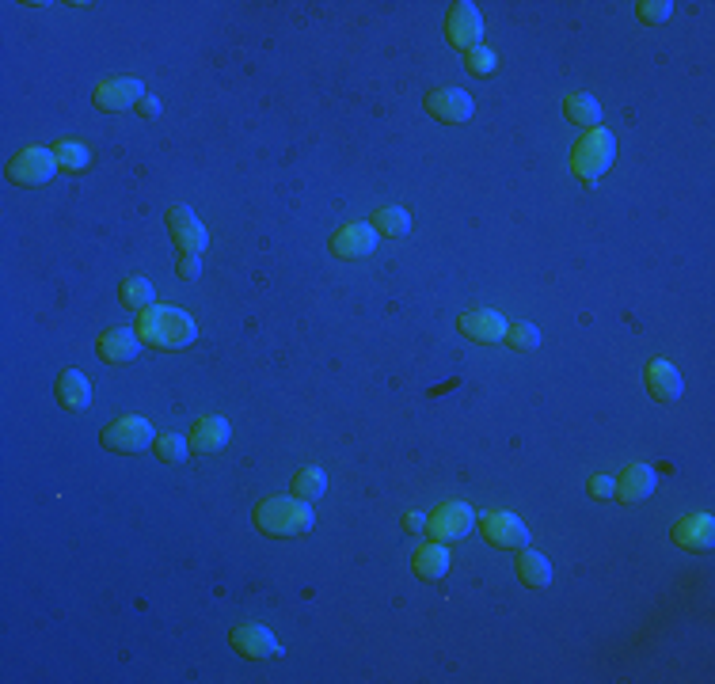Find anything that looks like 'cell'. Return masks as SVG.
Masks as SVG:
<instances>
[{
    "instance_id": "obj_1",
    "label": "cell",
    "mask_w": 715,
    "mask_h": 684,
    "mask_svg": "<svg viewBox=\"0 0 715 684\" xmlns=\"http://www.w3.org/2000/svg\"><path fill=\"white\" fill-rule=\"evenodd\" d=\"M137 335H141L145 346H153V350H187V346L198 339V327H194V320L183 308L153 304V308L141 312Z\"/></svg>"
},
{
    "instance_id": "obj_2",
    "label": "cell",
    "mask_w": 715,
    "mask_h": 684,
    "mask_svg": "<svg viewBox=\"0 0 715 684\" xmlns=\"http://www.w3.org/2000/svg\"><path fill=\"white\" fill-rule=\"evenodd\" d=\"M316 525V513L305 498H267L255 506V529L263 536H305Z\"/></svg>"
},
{
    "instance_id": "obj_3",
    "label": "cell",
    "mask_w": 715,
    "mask_h": 684,
    "mask_svg": "<svg viewBox=\"0 0 715 684\" xmlns=\"http://www.w3.org/2000/svg\"><path fill=\"white\" fill-rule=\"evenodd\" d=\"M613 156H617L613 133L605 130V126H594V130H586V137L571 152V171L579 175L586 187H594V183H601V175L613 168Z\"/></svg>"
},
{
    "instance_id": "obj_4",
    "label": "cell",
    "mask_w": 715,
    "mask_h": 684,
    "mask_svg": "<svg viewBox=\"0 0 715 684\" xmlns=\"http://www.w3.org/2000/svg\"><path fill=\"white\" fill-rule=\"evenodd\" d=\"M58 168L61 164L54 152L31 145V149H20L12 160H8V179H12L16 187H42V183L54 179V171Z\"/></svg>"
},
{
    "instance_id": "obj_5",
    "label": "cell",
    "mask_w": 715,
    "mask_h": 684,
    "mask_svg": "<svg viewBox=\"0 0 715 684\" xmlns=\"http://www.w3.org/2000/svg\"><path fill=\"white\" fill-rule=\"evenodd\" d=\"M445 38H449V46H457V50H476V46H484V16H480V8L476 4H453L449 8V16H445Z\"/></svg>"
},
{
    "instance_id": "obj_6",
    "label": "cell",
    "mask_w": 715,
    "mask_h": 684,
    "mask_svg": "<svg viewBox=\"0 0 715 684\" xmlns=\"http://www.w3.org/2000/svg\"><path fill=\"white\" fill-rule=\"evenodd\" d=\"M153 441H156L153 426H149V418H141V415L118 418V422H111V426L103 430V445H107L111 453H145Z\"/></svg>"
},
{
    "instance_id": "obj_7",
    "label": "cell",
    "mask_w": 715,
    "mask_h": 684,
    "mask_svg": "<svg viewBox=\"0 0 715 684\" xmlns=\"http://www.w3.org/2000/svg\"><path fill=\"white\" fill-rule=\"evenodd\" d=\"M426 529L438 544H453V540H464L468 532L476 529V513L464 502H445L426 517Z\"/></svg>"
},
{
    "instance_id": "obj_8",
    "label": "cell",
    "mask_w": 715,
    "mask_h": 684,
    "mask_svg": "<svg viewBox=\"0 0 715 684\" xmlns=\"http://www.w3.org/2000/svg\"><path fill=\"white\" fill-rule=\"evenodd\" d=\"M229 643L232 650H236L240 658H248V662H267V658H278V654H282L278 639H274L263 624H255V620H244V624L232 627Z\"/></svg>"
},
{
    "instance_id": "obj_9",
    "label": "cell",
    "mask_w": 715,
    "mask_h": 684,
    "mask_svg": "<svg viewBox=\"0 0 715 684\" xmlns=\"http://www.w3.org/2000/svg\"><path fill=\"white\" fill-rule=\"evenodd\" d=\"M168 232H172L175 247H179L183 255H202L206 244H210V236H206V228H202V221L194 217L191 206L168 209Z\"/></svg>"
},
{
    "instance_id": "obj_10",
    "label": "cell",
    "mask_w": 715,
    "mask_h": 684,
    "mask_svg": "<svg viewBox=\"0 0 715 684\" xmlns=\"http://www.w3.org/2000/svg\"><path fill=\"white\" fill-rule=\"evenodd\" d=\"M423 103L438 122H449V126H461V122H468L472 111H476V99L464 92V88H434Z\"/></svg>"
},
{
    "instance_id": "obj_11",
    "label": "cell",
    "mask_w": 715,
    "mask_h": 684,
    "mask_svg": "<svg viewBox=\"0 0 715 684\" xmlns=\"http://www.w3.org/2000/svg\"><path fill=\"white\" fill-rule=\"evenodd\" d=\"M145 84L134 80V76H115V80H103L96 88V107L107 114H118V111H130L137 107L141 99H145Z\"/></svg>"
},
{
    "instance_id": "obj_12",
    "label": "cell",
    "mask_w": 715,
    "mask_h": 684,
    "mask_svg": "<svg viewBox=\"0 0 715 684\" xmlns=\"http://www.w3.org/2000/svg\"><path fill=\"white\" fill-rule=\"evenodd\" d=\"M480 532L503 551H522L525 544H529V529H525L514 513H484V517H480Z\"/></svg>"
},
{
    "instance_id": "obj_13",
    "label": "cell",
    "mask_w": 715,
    "mask_h": 684,
    "mask_svg": "<svg viewBox=\"0 0 715 684\" xmlns=\"http://www.w3.org/2000/svg\"><path fill=\"white\" fill-rule=\"evenodd\" d=\"M96 350L107 365H126V361H134L141 354V335L134 327H111L96 339Z\"/></svg>"
},
{
    "instance_id": "obj_14",
    "label": "cell",
    "mask_w": 715,
    "mask_h": 684,
    "mask_svg": "<svg viewBox=\"0 0 715 684\" xmlns=\"http://www.w3.org/2000/svg\"><path fill=\"white\" fill-rule=\"evenodd\" d=\"M331 255H339V259H366L369 251L377 247V232L373 225H362V221H354V225H343L335 236H331Z\"/></svg>"
},
{
    "instance_id": "obj_15",
    "label": "cell",
    "mask_w": 715,
    "mask_h": 684,
    "mask_svg": "<svg viewBox=\"0 0 715 684\" xmlns=\"http://www.w3.org/2000/svg\"><path fill=\"white\" fill-rule=\"evenodd\" d=\"M674 544L685 551H708L715 544V521L712 513H693L681 517L674 525Z\"/></svg>"
},
{
    "instance_id": "obj_16",
    "label": "cell",
    "mask_w": 715,
    "mask_h": 684,
    "mask_svg": "<svg viewBox=\"0 0 715 684\" xmlns=\"http://www.w3.org/2000/svg\"><path fill=\"white\" fill-rule=\"evenodd\" d=\"M54 396L65 411H88L92 407V384L80 369H65L58 380H54Z\"/></svg>"
},
{
    "instance_id": "obj_17",
    "label": "cell",
    "mask_w": 715,
    "mask_h": 684,
    "mask_svg": "<svg viewBox=\"0 0 715 684\" xmlns=\"http://www.w3.org/2000/svg\"><path fill=\"white\" fill-rule=\"evenodd\" d=\"M461 335L476 342H503L506 339V320L491 308H480V312H464L461 316Z\"/></svg>"
},
{
    "instance_id": "obj_18",
    "label": "cell",
    "mask_w": 715,
    "mask_h": 684,
    "mask_svg": "<svg viewBox=\"0 0 715 684\" xmlns=\"http://www.w3.org/2000/svg\"><path fill=\"white\" fill-rule=\"evenodd\" d=\"M194 453H217V449H225L229 445V422L217 415H206L198 418L191 426V434H187Z\"/></svg>"
},
{
    "instance_id": "obj_19",
    "label": "cell",
    "mask_w": 715,
    "mask_h": 684,
    "mask_svg": "<svg viewBox=\"0 0 715 684\" xmlns=\"http://www.w3.org/2000/svg\"><path fill=\"white\" fill-rule=\"evenodd\" d=\"M655 468L651 464H628L624 472H620L617 479V494L613 498H620V502H643L647 494L655 491Z\"/></svg>"
},
{
    "instance_id": "obj_20",
    "label": "cell",
    "mask_w": 715,
    "mask_h": 684,
    "mask_svg": "<svg viewBox=\"0 0 715 684\" xmlns=\"http://www.w3.org/2000/svg\"><path fill=\"white\" fill-rule=\"evenodd\" d=\"M647 388H651V396L662 399V403H674V399H681V373H677L670 361L655 358L647 365Z\"/></svg>"
},
{
    "instance_id": "obj_21",
    "label": "cell",
    "mask_w": 715,
    "mask_h": 684,
    "mask_svg": "<svg viewBox=\"0 0 715 684\" xmlns=\"http://www.w3.org/2000/svg\"><path fill=\"white\" fill-rule=\"evenodd\" d=\"M411 570L423 578V582H442L445 574H449V548L445 544H423V548L415 551V559H411Z\"/></svg>"
},
{
    "instance_id": "obj_22",
    "label": "cell",
    "mask_w": 715,
    "mask_h": 684,
    "mask_svg": "<svg viewBox=\"0 0 715 684\" xmlns=\"http://www.w3.org/2000/svg\"><path fill=\"white\" fill-rule=\"evenodd\" d=\"M514 574H518V582L529 589H544L548 582H552V563H548V555H541V551H529L522 548V555H518V567H514Z\"/></svg>"
},
{
    "instance_id": "obj_23",
    "label": "cell",
    "mask_w": 715,
    "mask_h": 684,
    "mask_svg": "<svg viewBox=\"0 0 715 684\" xmlns=\"http://www.w3.org/2000/svg\"><path fill=\"white\" fill-rule=\"evenodd\" d=\"M563 114H567V122H575V126H582V130L601 126V103L586 92L567 95V99H563Z\"/></svg>"
},
{
    "instance_id": "obj_24",
    "label": "cell",
    "mask_w": 715,
    "mask_h": 684,
    "mask_svg": "<svg viewBox=\"0 0 715 684\" xmlns=\"http://www.w3.org/2000/svg\"><path fill=\"white\" fill-rule=\"evenodd\" d=\"M118 301L126 304V308H134V312L153 308V282H149V278H141V274L126 278V282H122V289H118Z\"/></svg>"
},
{
    "instance_id": "obj_25",
    "label": "cell",
    "mask_w": 715,
    "mask_h": 684,
    "mask_svg": "<svg viewBox=\"0 0 715 684\" xmlns=\"http://www.w3.org/2000/svg\"><path fill=\"white\" fill-rule=\"evenodd\" d=\"M290 491H293V498L312 502V498H320V494L328 491V475L320 472V468H301V472L290 479Z\"/></svg>"
},
{
    "instance_id": "obj_26",
    "label": "cell",
    "mask_w": 715,
    "mask_h": 684,
    "mask_svg": "<svg viewBox=\"0 0 715 684\" xmlns=\"http://www.w3.org/2000/svg\"><path fill=\"white\" fill-rule=\"evenodd\" d=\"M407 228H411V217H407V209L400 206H381L373 213V232H381V236H404Z\"/></svg>"
},
{
    "instance_id": "obj_27",
    "label": "cell",
    "mask_w": 715,
    "mask_h": 684,
    "mask_svg": "<svg viewBox=\"0 0 715 684\" xmlns=\"http://www.w3.org/2000/svg\"><path fill=\"white\" fill-rule=\"evenodd\" d=\"M153 449L164 464H183V460H187V449H191V441H187L183 434H160L153 441Z\"/></svg>"
},
{
    "instance_id": "obj_28",
    "label": "cell",
    "mask_w": 715,
    "mask_h": 684,
    "mask_svg": "<svg viewBox=\"0 0 715 684\" xmlns=\"http://www.w3.org/2000/svg\"><path fill=\"white\" fill-rule=\"evenodd\" d=\"M54 156H58V164L65 171H84L88 160H92V152L84 149L80 141H58V145H54Z\"/></svg>"
},
{
    "instance_id": "obj_29",
    "label": "cell",
    "mask_w": 715,
    "mask_h": 684,
    "mask_svg": "<svg viewBox=\"0 0 715 684\" xmlns=\"http://www.w3.org/2000/svg\"><path fill=\"white\" fill-rule=\"evenodd\" d=\"M506 339H510L514 350L525 354V350H537V346H541V331L529 320H514V323H506Z\"/></svg>"
},
{
    "instance_id": "obj_30",
    "label": "cell",
    "mask_w": 715,
    "mask_h": 684,
    "mask_svg": "<svg viewBox=\"0 0 715 684\" xmlns=\"http://www.w3.org/2000/svg\"><path fill=\"white\" fill-rule=\"evenodd\" d=\"M636 16L643 19V23H651V27H662L666 19L674 16V4H670V0H639Z\"/></svg>"
},
{
    "instance_id": "obj_31",
    "label": "cell",
    "mask_w": 715,
    "mask_h": 684,
    "mask_svg": "<svg viewBox=\"0 0 715 684\" xmlns=\"http://www.w3.org/2000/svg\"><path fill=\"white\" fill-rule=\"evenodd\" d=\"M495 65H499V57H495V50H487V46H476V50L464 54V69L476 76H491Z\"/></svg>"
},
{
    "instance_id": "obj_32",
    "label": "cell",
    "mask_w": 715,
    "mask_h": 684,
    "mask_svg": "<svg viewBox=\"0 0 715 684\" xmlns=\"http://www.w3.org/2000/svg\"><path fill=\"white\" fill-rule=\"evenodd\" d=\"M590 494H594V498H613V494H617V479H613V475H594V479H590Z\"/></svg>"
},
{
    "instance_id": "obj_33",
    "label": "cell",
    "mask_w": 715,
    "mask_h": 684,
    "mask_svg": "<svg viewBox=\"0 0 715 684\" xmlns=\"http://www.w3.org/2000/svg\"><path fill=\"white\" fill-rule=\"evenodd\" d=\"M134 111L141 114V118H156V114H160V99H156V95H145Z\"/></svg>"
},
{
    "instance_id": "obj_34",
    "label": "cell",
    "mask_w": 715,
    "mask_h": 684,
    "mask_svg": "<svg viewBox=\"0 0 715 684\" xmlns=\"http://www.w3.org/2000/svg\"><path fill=\"white\" fill-rule=\"evenodd\" d=\"M179 274H183L187 282H194V278H198V255H183V259H179Z\"/></svg>"
},
{
    "instance_id": "obj_35",
    "label": "cell",
    "mask_w": 715,
    "mask_h": 684,
    "mask_svg": "<svg viewBox=\"0 0 715 684\" xmlns=\"http://www.w3.org/2000/svg\"><path fill=\"white\" fill-rule=\"evenodd\" d=\"M404 529H407V532L426 529V517H423V513H407V517H404Z\"/></svg>"
}]
</instances>
